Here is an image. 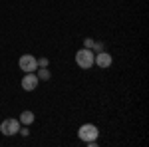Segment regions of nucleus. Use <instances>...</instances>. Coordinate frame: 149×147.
I'll return each instance as SVG.
<instances>
[{
	"label": "nucleus",
	"instance_id": "20e7f679",
	"mask_svg": "<svg viewBox=\"0 0 149 147\" xmlns=\"http://www.w3.org/2000/svg\"><path fill=\"white\" fill-rule=\"evenodd\" d=\"M18 129H20V121L18 119H4L2 123H0V131H2V135H16L18 133Z\"/></svg>",
	"mask_w": 149,
	"mask_h": 147
},
{
	"label": "nucleus",
	"instance_id": "39448f33",
	"mask_svg": "<svg viewBox=\"0 0 149 147\" xmlns=\"http://www.w3.org/2000/svg\"><path fill=\"white\" fill-rule=\"evenodd\" d=\"M38 82H40V78H38V76H34L32 72H28V74L22 78V88L26 91H34L36 88H38Z\"/></svg>",
	"mask_w": 149,
	"mask_h": 147
},
{
	"label": "nucleus",
	"instance_id": "f257e3e1",
	"mask_svg": "<svg viewBox=\"0 0 149 147\" xmlns=\"http://www.w3.org/2000/svg\"><path fill=\"white\" fill-rule=\"evenodd\" d=\"M76 64L80 66L81 70H90L93 66V52L90 48H84L76 54Z\"/></svg>",
	"mask_w": 149,
	"mask_h": 147
},
{
	"label": "nucleus",
	"instance_id": "6e6552de",
	"mask_svg": "<svg viewBox=\"0 0 149 147\" xmlns=\"http://www.w3.org/2000/svg\"><path fill=\"white\" fill-rule=\"evenodd\" d=\"M40 78H42V79H50V72H48L46 68H42V70H40Z\"/></svg>",
	"mask_w": 149,
	"mask_h": 147
},
{
	"label": "nucleus",
	"instance_id": "7ed1b4c3",
	"mask_svg": "<svg viewBox=\"0 0 149 147\" xmlns=\"http://www.w3.org/2000/svg\"><path fill=\"white\" fill-rule=\"evenodd\" d=\"M18 66H20V70H22L24 74H28V72L38 70V60H36L32 54H24V56L18 60Z\"/></svg>",
	"mask_w": 149,
	"mask_h": 147
},
{
	"label": "nucleus",
	"instance_id": "9b49d317",
	"mask_svg": "<svg viewBox=\"0 0 149 147\" xmlns=\"http://www.w3.org/2000/svg\"><path fill=\"white\" fill-rule=\"evenodd\" d=\"M84 44H86V48H90V50H92V46H93V40H92V38H86V42H84Z\"/></svg>",
	"mask_w": 149,
	"mask_h": 147
},
{
	"label": "nucleus",
	"instance_id": "f03ea898",
	"mask_svg": "<svg viewBox=\"0 0 149 147\" xmlns=\"http://www.w3.org/2000/svg\"><path fill=\"white\" fill-rule=\"evenodd\" d=\"M97 135H100V131H97V127L92 123H86L80 127V131H78V137H80L81 141H93V139H97Z\"/></svg>",
	"mask_w": 149,
	"mask_h": 147
},
{
	"label": "nucleus",
	"instance_id": "1a4fd4ad",
	"mask_svg": "<svg viewBox=\"0 0 149 147\" xmlns=\"http://www.w3.org/2000/svg\"><path fill=\"white\" fill-rule=\"evenodd\" d=\"M48 64H50V62H48V58H42V60H38V66H40V68H48Z\"/></svg>",
	"mask_w": 149,
	"mask_h": 147
},
{
	"label": "nucleus",
	"instance_id": "9d476101",
	"mask_svg": "<svg viewBox=\"0 0 149 147\" xmlns=\"http://www.w3.org/2000/svg\"><path fill=\"white\" fill-rule=\"evenodd\" d=\"M92 48H95V52H102V50H103V44H102V42H93Z\"/></svg>",
	"mask_w": 149,
	"mask_h": 147
},
{
	"label": "nucleus",
	"instance_id": "423d86ee",
	"mask_svg": "<svg viewBox=\"0 0 149 147\" xmlns=\"http://www.w3.org/2000/svg\"><path fill=\"white\" fill-rule=\"evenodd\" d=\"M93 64H97L102 70L109 68V66H111V54H107L105 50L97 52V56H93Z\"/></svg>",
	"mask_w": 149,
	"mask_h": 147
},
{
	"label": "nucleus",
	"instance_id": "0eeeda50",
	"mask_svg": "<svg viewBox=\"0 0 149 147\" xmlns=\"http://www.w3.org/2000/svg\"><path fill=\"white\" fill-rule=\"evenodd\" d=\"M32 121H34V113H32V111H22V113H20V123L30 125Z\"/></svg>",
	"mask_w": 149,
	"mask_h": 147
}]
</instances>
